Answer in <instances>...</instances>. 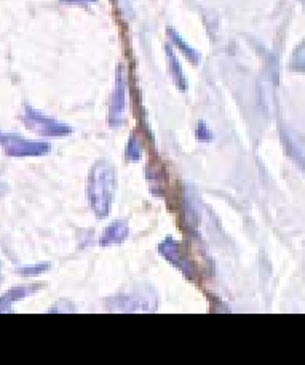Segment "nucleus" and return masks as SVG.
Wrapping results in <instances>:
<instances>
[{
  "label": "nucleus",
  "mask_w": 305,
  "mask_h": 365,
  "mask_svg": "<svg viewBox=\"0 0 305 365\" xmlns=\"http://www.w3.org/2000/svg\"><path fill=\"white\" fill-rule=\"evenodd\" d=\"M169 36H171V39L174 40V43H178V47L185 53V56L188 58V60L194 61V63H198V53H197L195 50H192L190 47H188L187 43H185L176 32H174V31H169Z\"/></svg>",
  "instance_id": "nucleus-10"
},
{
  "label": "nucleus",
  "mask_w": 305,
  "mask_h": 365,
  "mask_svg": "<svg viewBox=\"0 0 305 365\" xmlns=\"http://www.w3.org/2000/svg\"><path fill=\"white\" fill-rule=\"evenodd\" d=\"M149 295L147 293H136L133 295H120L119 301H112V303H117L119 306L117 308H112L113 311H152L155 309L154 306H149ZM155 301V300H152Z\"/></svg>",
  "instance_id": "nucleus-6"
},
{
  "label": "nucleus",
  "mask_w": 305,
  "mask_h": 365,
  "mask_svg": "<svg viewBox=\"0 0 305 365\" xmlns=\"http://www.w3.org/2000/svg\"><path fill=\"white\" fill-rule=\"evenodd\" d=\"M26 122L32 130L39 131L40 135H47V136H67L72 133V127L60 122L56 119H51L48 115H43L40 112H37L32 108H27V114H26Z\"/></svg>",
  "instance_id": "nucleus-2"
},
{
  "label": "nucleus",
  "mask_w": 305,
  "mask_h": 365,
  "mask_svg": "<svg viewBox=\"0 0 305 365\" xmlns=\"http://www.w3.org/2000/svg\"><path fill=\"white\" fill-rule=\"evenodd\" d=\"M66 4H79V5H86V4H91L96 2V0H63Z\"/></svg>",
  "instance_id": "nucleus-13"
},
{
  "label": "nucleus",
  "mask_w": 305,
  "mask_h": 365,
  "mask_svg": "<svg viewBox=\"0 0 305 365\" xmlns=\"http://www.w3.org/2000/svg\"><path fill=\"white\" fill-rule=\"evenodd\" d=\"M128 232H129V228H128L126 221H122V220L113 221L104 229L103 236H101V239H99V245L109 247V245L120 244L128 237Z\"/></svg>",
  "instance_id": "nucleus-7"
},
{
  "label": "nucleus",
  "mask_w": 305,
  "mask_h": 365,
  "mask_svg": "<svg viewBox=\"0 0 305 365\" xmlns=\"http://www.w3.org/2000/svg\"><path fill=\"white\" fill-rule=\"evenodd\" d=\"M195 135L200 141H211L213 140V133H211V130L208 128V125L205 122H198L197 124V128H195Z\"/></svg>",
  "instance_id": "nucleus-11"
},
{
  "label": "nucleus",
  "mask_w": 305,
  "mask_h": 365,
  "mask_svg": "<svg viewBox=\"0 0 305 365\" xmlns=\"http://www.w3.org/2000/svg\"><path fill=\"white\" fill-rule=\"evenodd\" d=\"M115 184H117V177H115V168L107 160L101 159L93 165L90 177H88V200L93 212L98 218H106L110 212Z\"/></svg>",
  "instance_id": "nucleus-1"
},
{
  "label": "nucleus",
  "mask_w": 305,
  "mask_h": 365,
  "mask_svg": "<svg viewBox=\"0 0 305 365\" xmlns=\"http://www.w3.org/2000/svg\"><path fill=\"white\" fill-rule=\"evenodd\" d=\"M10 152L14 155H43L50 152V144L43 141H27L20 138H5Z\"/></svg>",
  "instance_id": "nucleus-5"
},
{
  "label": "nucleus",
  "mask_w": 305,
  "mask_h": 365,
  "mask_svg": "<svg viewBox=\"0 0 305 365\" xmlns=\"http://www.w3.org/2000/svg\"><path fill=\"white\" fill-rule=\"evenodd\" d=\"M109 125L110 127H120L125 122V80L123 76L117 74V83L110 99V109H109Z\"/></svg>",
  "instance_id": "nucleus-4"
},
{
  "label": "nucleus",
  "mask_w": 305,
  "mask_h": 365,
  "mask_svg": "<svg viewBox=\"0 0 305 365\" xmlns=\"http://www.w3.org/2000/svg\"><path fill=\"white\" fill-rule=\"evenodd\" d=\"M166 53H168V58H169V64H171V69H173L171 72H173L174 80L178 82V85H179L181 90H185V89H187V79H185L184 74H182V67H181V64H179V61L176 60V56L171 53L169 48H166Z\"/></svg>",
  "instance_id": "nucleus-9"
},
{
  "label": "nucleus",
  "mask_w": 305,
  "mask_h": 365,
  "mask_svg": "<svg viewBox=\"0 0 305 365\" xmlns=\"http://www.w3.org/2000/svg\"><path fill=\"white\" fill-rule=\"evenodd\" d=\"M50 268V263H40V265H35V266H29L26 269H23V272L29 274V275H37V274H42V272H45L47 269Z\"/></svg>",
  "instance_id": "nucleus-12"
},
{
  "label": "nucleus",
  "mask_w": 305,
  "mask_h": 365,
  "mask_svg": "<svg viewBox=\"0 0 305 365\" xmlns=\"http://www.w3.org/2000/svg\"><path fill=\"white\" fill-rule=\"evenodd\" d=\"M158 252L162 253V256L169 261L174 268H178L184 275L187 277H192L195 269L192 261L188 259V256L185 255V250L182 248V245L174 240L173 237H165L163 242L158 245Z\"/></svg>",
  "instance_id": "nucleus-3"
},
{
  "label": "nucleus",
  "mask_w": 305,
  "mask_h": 365,
  "mask_svg": "<svg viewBox=\"0 0 305 365\" xmlns=\"http://www.w3.org/2000/svg\"><path fill=\"white\" fill-rule=\"evenodd\" d=\"M125 157L128 162H139L142 157V148H141V143H139V138L136 136V133L129 136V140L126 143Z\"/></svg>",
  "instance_id": "nucleus-8"
}]
</instances>
